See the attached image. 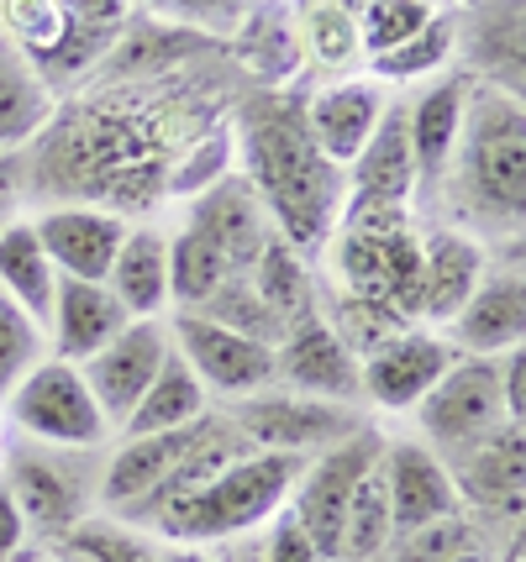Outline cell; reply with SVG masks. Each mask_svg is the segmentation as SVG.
Returning <instances> with one entry per match:
<instances>
[{
    "instance_id": "24",
    "label": "cell",
    "mask_w": 526,
    "mask_h": 562,
    "mask_svg": "<svg viewBox=\"0 0 526 562\" xmlns=\"http://www.w3.org/2000/svg\"><path fill=\"white\" fill-rule=\"evenodd\" d=\"M526 431L516 420H505L501 431H490L463 452V463L452 473L458 499H474L484 510H511L522 515V490H526Z\"/></svg>"
},
{
    "instance_id": "7",
    "label": "cell",
    "mask_w": 526,
    "mask_h": 562,
    "mask_svg": "<svg viewBox=\"0 0 526 562\" xmlns=\"http://www.w3.org/2000/svg\"><path fill=\"white\" fill-rule=\"evenodd\" d=\"M169 342L190 363V373L205 384V394L253 400V394L275 390V347L253 342L243 331H226L216 321L175 311L169 316Z\"/></svg>"
},
{
    "instance_id": "42",
    "label": "cell",
    "mask_w": 526,
    "mask_h": 562,
    "mask_svg": "<svg viewBox=\"0 0 526 562\" xmlns=\"http://www.w3.org/2000/svg\"><path fill=\"white\" fill-rule=\"evenodd\" d=\"M269 562H326L316 552V541L305 537V526L290 515V505L269 520Z\"/></svg>"
},
{
    "instance_id": "11",
    "label": "cell",
    "mask_w": 526,
    "mask_h": 562,
    "mask_svg": "<svg viewBox=\"0 0 526 562\" xmlns=\"http://www.w3.org/2000/svg\"><path fill=\"white\" fill-rule=\"evenodd\" d=\"M37 243L48 252V263L58 279H85V284H105V273L122 252L126 237V216L111 211V205H85V200H69V205H53L32 221Z\"/></svg>"
},
{
    "instance_id": "20",
    "label": "cell",
    "mask_w": 526,
    "mask_h": 562,
    "mask_svg": "<svg viewBox=\"0 0 526 562\" xmlns=\"http://www.w3.org/2000/svg\"><path fill=\"white\" fill-rule=\"evenodd\" d=\"M452 352L463 358H501L526 337V279L522 269H495L479 279V290L463 300V311L443 326Z\"/></svg>"
},
{
    "instance_id": "19",
    "label": "cell",
    "mask_w": 526,
    "mask_h": 562,
    "mask_svg": "<svg viewBox=\"0 0 526 562\" xmlns=\"http://www.w3.org/2000/svg\"><path fill=\"white\" fill-rule=\"evenodd\" d=\"M190 232H201L205 243L226 258L232 273H248L253 258L264 252V243L275 237V221L264 211V200L248 179L226 173L216 184H205L201 195L190 200Z\"/></svg>"
},
{
    "instance_id": "27",
    "label": "cell",
    "mask_w": 526,
    "mask_h": 562,
    "mask_svg": "<svg viewBox=\"0 0 526 562\" xmlns=\"http://www.w3.org/2000/svg\"><path fill=\"white\" fill-rule=\"evenodd\" d=\"M53 290H58V273H53L48 252H43L37 232H32V221L16 216L11 226H0V294H5L26 321L48 326Z\"/></svg>"
},
{
    "instance_id": "4",
    "label": "cell",
    "mask_w": 526,
    "mask_h": 562,
    "mask_svg": "<svg viewBox=\"0 0 526 562\" xmlns=\"http://www.w3.org/2000/svg\"><path fill=\"white\" fill-rule=\"evenodd\" d=\"M0 416L32 447H53V452H79V447L90 452V447H101L111 437L79 363H64V358H37L32 373L5 394Z\"/></svg>"
},
{
    "instance_id": "23",
    "label": "cell",
    "mask_w": 526,
    "mask_h": 562,
    "mask_svg": "<svg viewBox=\"0 0 526 562\" xmlns=\"http://www.w3.org/2000/svg\"><path fill=\"white\" fill-rule=\"evenodd\" d=\"M205 420H195V426H179V431H153V437H126L122 447H116V458L105 463L101 473V505L105 510H132L137 499H148L169 473L179 468V458L195 447V437H201Z\"/></svg>"
},
{
    "instance_id": "32",
    "label": "cell",
    "mask_w": 526,
    "mask_h": 562,
    "mask_svg": "<svg viewBox=\"0 0 526 562\" xmlns=\"http://www.w3.org/2000/svg\"><path fill=\"white\" fill-rule=\"evenodd\" d=\"M226 279H232V269H226L222 252L205 243L201 232L179 226L175 237H169V305H175V311H201ZM175 311H169V316H175Z\"/></svg>"
},
{
    "instance_id": "14",
    "label": "cell",
    "mask_w": 526,
    "mask_h": 562,
    "mask_svg": "<svg viewBox=\"0 0 526 562\" xmlns=\"http://www.w3.org/2000/svg\"><path fill=\"white\" fill-rule=\"evenodd\" d=\"M390 90L369 79V74H343V79H326L316 95L301 105L305 116V132H311V143L322 153L326 164H337V169H348L352 158L363 153V143L374 137L379 116H384V105H390Z\"/></svg>"
},
{
    "instance_id": "31",
    "label": "cell",
    "mask_w": 526,
    "mask_h": 562,
    "mask_svg": "<svg viewBox=\"0 0 526 562\" xmlns=\"http://www.w3.org/2000/svg\"><path fill=\"white\" fill-rule=\"evenodd\" d=\"M452 58H458L452 11H432V22H426L416 37H405L401 48L369 58V79H379L384 90H390V85H416V79H432V74L452 69Z\"/></svg>"
},
{
    "instance_id": "5",
    "label": "cell",
    "mask_w": 526,
    "mask_h": 562,
    "mask_svg": "<svg viewBox=\"0 0 526 562\" xmlns=\"http://www.w3.org/2000/svg\"><path fill=\"white\" fill-rule=\"evenodd\" d=\"M384 452V437L374 426H352L348 437H337L332 447L311 452L290 490V515L305 526V537L316 541V552L326 562H337V537H343V515H348V499L358 490V479L379 463Z\"/></svg>"
},
{
    "instance_id": "41",
    "label": "cell",
    "mask_w": 526,
    "mask_h": 562,
    "mask_svg": "<svg viewBox=\"0 0 526 562\" xmlns=\"http://www.w3.org/2000/svg\"><path fill=\"white\" fill-rule=\"evenodd\" d=\"M37 358H43V326L26 321L22 311L0 294V405H5V394L32 373Z\"/></svg>"
},
{
    "instance_id": "37",
    "label": "cell",
    "mask_w": 526,
    "mask_h": 562,
    "mask_svg": "<svg viewBox=\"0 0 526 562\" xmlns=\"http://www.w3.org/2000/svg\"><path fill=\"white\" fill-rule=\"evenodd\" d=\"M0 37L32 64H48L58 43L69 37V22L58 0H0Z\"/></svg>"
},
{
    "instance_id": "26",
    "label": "cell",
    "mask_w": 526,
    "mask_h": 562,
    "mask_svg": "<svg viewBox=\"0 0 526 562\" xmlns=\"http://www.w3.org/2000/svg\"><path fill=\"white\" fill-rule=\"evenodd\" d=\"M53 122V85L43 69L0 37V153L32 147Z\"/></svg>"
},
{
    "instance_id": "39",
    "label": "cell",
    "mask_w": 526,
    "mask_h": 562,
    "mask_svg": "<svg viewBox=\"0 0 526 562\" xmlns=\"http://www.w3.org/2000/svg\"><path fill=\"white\" fill-rule=\"evenodd\" d=\"M132 11H148L164 26H190L205 37H232L243 16L253 11V0H132Z\"/></svg>"
},
{
    "instance_id": "21",
    "label": "cell",
    "mask_w": 526,
    "mask_h": 562,
    "mask_svg": "<svg viewBox=\"0 0 526 562\" xmlns=\"http://www.w3.org/2000/svg\"><path fill=\"white\" fill-rule=\"evenodd\" d=\"M122 300L105 290V284H85V279H58L53 290V311L48 326H43V342H48V358H64V363H85L96 358L111 337H122L126 326Z\"/></svg>"
},
{
    "instance_id": "49",
    "label": "cell",
    "mask_w": 526,
    "mask_h": 562,
    "mask_svg": "<svg viewBox=\"0 0 526 562\" xmlns=\"http://www.w3.org/2000/svg\"><path fill=\"white\" fill-rule=\"evenodd\" d=\"M0 463H5V437H0Z\"/></svg>"
},
{
    "instance_id": "29",
    "label": "cell",
    "mask_w": 526,
    "mask_h": 562,
    "mask_svg": "<svg viewBox=\"0 0 526 562\" xmlns=\"http://www.w3.org/2000/svg\"><path fill=\"white\" fill-rule=\"evenodd\" d=\"M295 48L326 79H343L348 69H358L363 64V37H358V16H352L348 0H301Z\"/></svg>"
},
{
    "instance_id": "35",
    "label": "cell",
    "mask_w": 526,
    "mask_h": 562,
    "mask_svg": "<svg viewBox=\"0 0 526 562\" xmlns=\"http://www.w3.org/2000/svg\"><path fill=\"white\" fill-rule=\"evenodd\" d=\"M190 316L216 321V326H226V331H243V337H253V342H264V347H279V337L290 331V326L258 300V290L248 284V273H232L222 290L211 294L201 311H190Z\"/></svg>"
},
{
    "instance_id": "34",
    "label": "cell",
    "mask_w": 526,
    "mask_h": 562,
    "mask_svg": "<svg viewBox=\"0 0 526 562\" xmlns=\"http://www.w3.org/2000/svg\"><path fill=\"white\" fill-rule=\"evenodd\" d=\"M232 37H243V43H248V58H243V64H248L264 85H284L290 74L301 69V48H295V16H284L279 5H253Z\"/></svg>"
},
{
    "instance_id": "9",
    "label": "cell",
    "mask_w": 526,
    "mask_h": 562,
    "mask_svg": "<svg viewBox=\"0 0 526 562\" xmlns=\"http://www.w3.org/2000/svg\"><path fill=\"white\" fill-rule=\"evenodd\" d=\"M232 426L248 437V447L258 452H290V458H311L332 447L337 437H348L358 416L348 405H332V400H311V394H253V400H237L232 411Z\"/></svg>"
},
{
    "instance_id": "10",
    "label": "cell",
    "mask_w": 526,
    "mask_h": 562,
    "mask_svg": "<svg viewBox=\"0 0 526 562\" xmlns=\"http://www.w3.org/2000/svg\"><path fill=\"white\" fill-rule=\"evenodd\" d=\"M169 352H175L169 321H126L122 337H111L96 358L79 363V373H85V384H90V394H96V405H101L111 431L126 426V416L137 411V400L148 394L153 373L164 368Z\"/></svg>"
},
{
    "instance_id": "13",
    "label": "cell",
    "mask_w": 526,
    "mask_h": 562,
    "mask_svg": "<svg viewBox=\"0 0 526 562\" xmlns=\"http://www.w3.org/2000/svg\"><path fill=\"white\" fill-rule=\"evenodd\" d=\"M0 479L22 510L26 531H37L43 541H64L85 520V490H79L75 468L58 463L53 447H11Z\"/></svg>"
},
{
    "instance_id": "47",
    "label": "cell",
    "mask_w": 526,
    "mask_h": 562,
    "mask_svg": "<svg viewBox=\"0 0 526 562\" xmlns=\"http://www.w3.org/2000/svg\"><path fill=\"white\" fill-rule=\"evenodd\" d=\"M158 562H211L201 547H175V552H158Z\"/></svg>"
},
{
    "instance_id": "38",
    "label": "cell",
    "mask_w": 526,
    "mask_h": 562,
    "mask_svg": "<svg viewBox=\"0 0 526 562\" xmlns=\"http://www.w3.org/2000/svg\"><path fill=\"white\" fill-rule=\"evenodd\" d=\"M358 16V37H363V58L401 48L405 37H416L432 22V0H348Z\"/></svg>"
},
{
    "instance_id": "15",
    "label": "cell",
    "mask_w": 526,
    "mask_h": 562,
    "mask_svg": "<svg viewBox=\"0 0 526 562\" xmlns=\"http://www.w3.org/2000/svg\"><path fill=\"white\" fill-rule=\"evenodd\" d=\"M379 473H384V494H390V526H395V537L437 526V520H452V515L463 510L458 484H452V468L432 447H422V441H384Z\"/></svg>"
},
{
    "instance_id": "46",
    "label": "cell",
    "mask_w": 526,
    "mask_h": 562,
    "mask_svg": "<svg viewBox=\"0 0 526 562\" xmlns=\"http://www.w3.org/2000/svg\"><path fill=\"white\" fill-rule=\"evenodd\" d=\"M16 200H22V169L16 153H0V226L16 221Z\"/></svg>"
},
{
    "instance_id": "18",
    "label": "cell",
    "mask_w": 526,
    "mask_h": 562,
    "mask_svg": "<svg viewBox=\"0 0 526 562\" xmlns=\"http://www.w3.org/2000/svg\"><path fill=\"white\" fill-rule=\"evenodd\" d=\"M416 190L422 184H416V164H411V143H405L401 100H390L374 126V137L348 164L343 211H411Z\"/></svg>"
},
{
    "instance_id": "44",
    "label": "cell",
    "mask_w": 526,
    "mask_h": 562,
    "mask_svg": "<svg viewBox=\"0 0 526 562\" xmlns=\"http://www.w3.org/2000/svg\"><path fill=\"white\" fill-rule=\"evenodd\" d=\"M495 379H501V405H505V420H526V347H511L495 358Z\"/></svg>"
},
{
    "instance_id": "36",
    "label": "cell",
    "mask_w": 526,
    "mask_h": 562,
    "mask_svg": "<svg viewBox=\"0 0 526 562\" xmlns=\"http://www.w3.org/2000/svg\"><path fill=\"white\" fill-rule=\"evenodd\" d=\"M322 321L337 331V342L348 347L352 358L374 352L379 342H390L395 331H405V326H411V321H401L390 305H379V300H369V294H348V290L326 305Z\"/></svg>"
},
{
    "instance_id": "8",
    "label": "cell",
    "mask_w": 526,
    "mask_h": 562,
    "mask_svg": "<svg viewBox=\"0 0 526 562\" xmlns=\"http://www.w3.org/2000/svg\"><path fill=\"white\" fill-rule=\"evenodd\" d=\"M452 342L432 326H405L390 342L358 358V400H369L390 416H411L426 400V390L452 368Z\"/></svg>"
},
{
    "instance_id": "12",
    "label": "cell",
    "mask_w": 526,
    "mask_h": 562,
    "mask_svg": "<svg viewBox=\"0 0 526 562\" xmlns=\"http://www.w3.org/2000/svg\"><path fill=\"white\" fill-rule=\"evenodd\" d=\"M522 0H479V5H458L452 26H458V58L474 85L522 95L526 79V22Z\"/></svg>"
},
{
    "instance_id": "48",
    "label": "cell",
    "mask_w": 526,
    "mask_h": 562,
    "mask_svg": "<svg viewBox=\"0 0 526 562\" xmlns=\"http://www.w3.org/2000/svg\"><path fill=\"white\" fill-rule=\"evenodd\" d=\"M458 5H479V0H452V11H458Z\"/></svg>"
},
{
    "instance_id": "45",
    "label": "cell",
    "mask_w": 526,
    "mask_h": 562,
    "mask_svg": "<svg viewBox=\"0 0 526 562\" xmlns=\"http://www.w3.org/2000/svg\"><path fill=\"white\" fill-rule=\"evenodd\" d=\"M26 520L22 510H16V499H11V490H5V479H0V562H16L26 547Z\"/></svg>"
},
{
    "instance_id": "22",
    "label": "cell",
    "mask_w": 526,
    "mask_h": 562,
    "mask_svg": "<svg viewBox=\"0 0 526 562\" xmlns=\"http://www.w3.org/2000/svg\"><path fill=\"white\" fill-rule=\"evenodd\" d=\"M484 247L463 226H422V326H448L484 279Z\"/></svg>"
},
{
    "instance_id": "2",
    "label": "cell",
    "mask_w": 526,
    "mask_h": 562,
    "mask_svg": "<svg viewBox=\"0 0 526 562\" xmlns=\"http://www.w3.org/2000/svg\"><path fill=\"white\" fill-rule=\"evenodd\" d=\"M448 200L458 226L474 232H522L526 211V111L522 95H505L490 85H474L463 132L452 147Z\"/></svg>"
},
{
    "instance_id": "17",
    "label": "cell",
    "mask_w": 526,
    "mask_h": 562,
    "mask_svg": "<svg viewBox=\"0 0 526 562\" xmlns=\"http://www.w3.org/2000/svg\"><path fill=\"white\" fill-rule=\"evenodd\" d=\"M474 95V79L463 69H443L422 79L416 95L401 100L405 116V143H411V164H416V184H443L458 132H463V111Z\"/></svg>"
},
{
    "instance_id": "30",
    "label": "cell",
    "mask_w": 526,
    "mask_h": 562,
    "mask_svg": "<svg viewBox=\"0 0 526 562\" xmlns=\"http://www.w3.org/2000/svg\"><path fill=\"white\" fill-rule=\"evenodd\" d=\"M248 284L258 290V300H264L284 326H295L301 316H316V311H322V294H316V279H311L305 252L301 247H290L279 232L264 243V252L253 258Z\"/></svg>"
},
{
    "instance_id": "25",
    "label": "cell",
    "mask_w": 526,
    "mask_h": 562,
    "mask_svg": "<svg viewBox=\"0 0 526 562\" xmlns=\"http://www.w3.org/2000/svg\"><path fill=\"white\" fill-rule=\"evenodd\" d=\"M105 290L132 321H164L169 311V237L158 226H126L122 252L105 273Z\"/></svg>"
},
{
    "instance_id": "3",
    "label": "cell",
    "mask_w": 526,
    "mask_h": 562,
    "mask_svg": "<svg viewBox=\"0 0 526 562\" xmlns=\"http://www.w3.org/2000/svg\"><path fill=\"white\" fill-rule=\"evenodd\" d=\"M301 468H305V458L258 452L253 447L243 458H232L211 484L179 494V499H164L158 510H148L143 526L158 531V537L179 541V547H205V541L258 531V526H269L290 505V490H295Z\"/></svg>"
},
{
    "instance_id": "28",
    "label": "cell",
    "mask_w": 526,
    "mask_h": 562,
    "mask_svg": "<svg viewBox=\"0 0 526 562\" xmlns=\"http://www.w3.org/2000/svg\"><path fill=\"white\" fill-rule=\"evenodd\" d=\"M211 416V394L205 384L190 373V363L169 352L164 368L153 373L148 394L137 400V411L126 416L122 437H153V431H179V426H195V420Z\"/></svg>"
},
{
    "instance_id": "16",
    "label": "cell",
    "mask_w": 526,
    "mask_h": 562,
    "mask_svg": "<svg viewBox=\"0 0 526 562\" xmlns=\"http://www.w3.org/2000/svg\"><path fill=\"white\" fill-rule=\"evenodd\" d=\"M275 384L290 394H311V400H332V405H352L358 400V358L337 342V331L316 316H301L275 347Z\"/></svg>"
},
{
    "instance_id": "33",
    "label": "cell",
    "mask_w": 526,
    "mask_h": 562,
    "mask_svg": "<svg viewBox=\"0 0 526 562\" xmlns=\"http://www.w3.org/2000/svg\"><path fill=\"white\" fill-rule=\"evenodd\" d=\"M379 458H384V452H379ZM390 541H395L390 494H384V473H379V463H374L358 479V490H352V499H348L343 537H337V562H374Z\"/></svg>"
},
{
    "instance_id": "1",
    "label": "cell",
    "mask_w": 526,
    "mask_h": 562,
    "mask_svg": "<svg viewBox=\"0 0 526 562\" xmlns=\"http://www.w3.org/2000/svg\"><path fill=\"white\" fill-rule=\"evenodd\" d=\"M243 164L275 232L301 252L326 247L343 216V169L326 164L295 105H258L243 126Z\"/></svg>"
},
{
    "instance_id": "43",
    "label": "cell",
    "mask_w": 526,
    "mask_h": 562,
    "mask_svg": "<svg viewBox=\"0 0 526 562\" xmlns=\"http://www.w3.org/2000/svg\"><path fill=\"white\" fill-rule=\"evenodd\" d=\"M64 22L85 26V32H126L132 0H58Z\"/></svg>"
},
{
    "instance_id": "6",
    "label": "cell",
    "mask_w": 526,
    "mask_h": 562,
    "mask_svg": "<svg viewBox=\"0 0 526 562\" xmlns=\"http://www.w3.org/2000/svg\"><path fill=\"white\" fill-rule=\"evenodd\" d=\"M416 426L426 431V441L448 447V452H469L474 441H484L490 431L505 426L501 405V379H495V358H452V368L426 390V400L411 411Z\"/></svg>"
},
{
    "instance_id": "40",
    "label": "cell",
    "mask_w": 526,
    "mask_h": 562,
    "mask_svg": "<svg viewBox=\"0 0 526 562\" xmlns=\"http://www.w3.org/2000/svg\"><path fill=\"white\" fill-rule=\"evenodd\" d=\"M64 562H158L143 537L132 531H116V526H96V520H79L64 541H53Z\"/></svg>"
}]
</instances>
